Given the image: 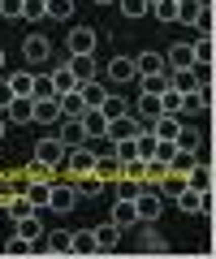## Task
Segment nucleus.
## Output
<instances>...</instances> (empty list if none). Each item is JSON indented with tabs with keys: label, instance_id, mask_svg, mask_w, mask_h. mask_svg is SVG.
<instances>
[{
	"label": "nucleus",
	"instance_id": "9d476101",
	"mask_svg": "<svg viewBox=\"0 0 216 259\" xmlns=\"http://www.w3.org/2000/svg\"><path fill=\"white\" fill-rule=\"evenodd\" d=\"M48 52H52V44H48L44 35H26V39H22V56H26V65H44Z\"/></svg>",
	"mask_w": 216,
	"mask_h": 259
},
{
	"label": "nucleus",
	"instance_id": "5fc2aeb1",
	"mask_svg": "<svg viewBox=\"0 0 216 259\" xmlns=\"http://www.w3.org/2000/svg\"><path fill=\"white\" fill-rule=\"evenodd\" d=\"M0 69H5V52H0Z\"/></svg>",
	"mask_w": 216,
	"mask_h": 259
},
{
	"label": "nucleus",
	"instance_id": "49530a36",
	"mask_svg": "<svg viewBox=\"0 0 216 259\" xmlns=\"http://www.w3.org/2000/svg\"><path fill=\"white\" fill-rule=\"evenodd\" d=\"M48 95H57L52 91V74H35V100H48Z\"/></svg>",
	"mask_w": 216,
	"mask_h": 259
},
{
	"label": "nucleus",
	"instance_id": "b1692460",
	"mask_svg": "<svg viewBox=\"0 0 216 259\" xmlns=\"http://www.w3.org/2000/svg\"><path fill=\"white\" fill-rule=\"evenodd\" d=\"M39 255H69V233H65V229L44 233V246H39Z\"/></svg>",
	"mask_w": 216,
	"mask_h": 259
},
{
	"label": "nucleus",
	"instance_id": "aec40b11",
	"mask_svg": "<svg viewBox=\"0 0 216 259\" xmlns=\"http://www.w3.org/2000/svg\"><path fill=\"white\" fill-rule=\"evenodd\" d=\"M195 65V52H190V44H173L169 56H164V69H190Z\"/></svg>",
	"mask_w": 216,
	"mask_h": 259
},
{
	"label": "nucleus",
	"instance_id": "7ed1b4c3",
	"mask_svg": "<svg viewBox=\"0 0 216 259\" xmlns=\"http://www.w3.org/2000/svg\"><path fill=\"white\" fill-rule=\"evenodd\" d=\"M91 168H95V151L87 147V143L65 151V164H61V173H65V177H87Z\"/></svg>",
	"mask_w": 216,
	"mask_h": 259
},
{
	"label": "nucleus",
	"instance_id": "79ce46f5",
	"mask_svg": "<svg viewBox=\"0 0 216 259\" xmlns=\"http://www.w3.org/2000/svg\"><path fill=\"white\" fill-rule=\"evenodd\" d=\"M48 190H52V182H30V190H26V199L35 207H48Z\"/></svg>",
	"mask_w": 216,
	"mask_h": 259
},
{
	"label": "nucleus",
	"instance_id": "cd10ccee",
	"mask_svg": "<svg viewBox=\"0 0 216 259\" xmlns=\"http://www.w3.org/2000/svg\"><path fill=\"white\" fill-rule=\"evenodd\" d=\"M57 100H61V117H82V112H87V104H82V95H78V87H74V91H69V95H57Z\"/></svg>",
	"mask_w": 216,
	"mask_h": 259
},
{
	"label": "nucleus",
	"instance_id": "4468645a",
	"mask_svg": "<svg viewBox=\"0 0 216 259\" xmlns=\"http://www.w3.org/2000/svg\"><path fill=\"white\" fill-rule=\"evenodd\" d=\"M212 177H216L212 164H207V160H199V164L186 173V186H190V190H199V194H207V190H212Z\"/></svg>",
	"mask_w": 216,
	"mask_h": 259
},
{
	"label": "nucleus",
	"instance_id": "5701e85b",
	"mask_svg": "<svg viewBox=\"0 0 216 259\" xmlns=\"http://www.w3.org/2000/svg\"><path fill=\"white\" fill-rule=\"evenodd\" d=\"M61 121H65V130H61V143H65V151H69V147H82V143H87L82 121H74V117H61Z\"/></svg>",
	"mask_w": 216,
	"mask_h": 259
},
{
	"label": "nucleus",
	"instance_id": "4c0bfd02",
	"mask_svg": "<svg viewBox=\"0 0 216 259\" xmlns=\"http://www.w3.org/2000/svg\"><path fill=\"white\" fill-rule=\"evenodd\" d=\"M199 9H203V5H199V0H178V18H173V22H186V26H195Z\"/></svg>",
	"mask_w": 216,
	"mask_h": 259
},
{
	"label": "nucleus",
	"instance_id": "a878e982",
	"mask_svg": "<svg viewBox=\"0 0 216 259\" xmlns=\"http://www.w3.org/2000/svg\"><path fill=\"white\" fill-rule=\"evenodd\" d=\"M78 95H82V104H87V108H100L108 91L100 87V78H91V82H78Z\"/></svg>",
	"mask_w": 216,
	"mask_h": 259
},
{
	"label": "nucleus",
	"instance_id": "de8ad7c7",
	"mask_svg": "<svg viewBox=\"0 0 216 259\" xmlns=\"http://www.w3.org/2000/svg\"><path fill=\"white\" fill-rule=\"evenodd\" d=\"M195 30H199V35H212V5H203V9H199V18H195Z\"/></svg>",
	"mask_w": 216,
	"mask_h": 259
},
{
	"label": "nucleus",
	"instance_id": "72a5a7b5",
	"mask_svg": "<svg viewBox=\"0 0 216 259\" xmlns=\"http://www.w3.org/2000/svg\"><path fill=\"white\" fill-rule=\"evenodd\" d=\"M199 143H203V134H199V130H190V125H182V130H178V139H173V147L199 151Z\"/></svg>",
	"mask_w": 216,
	"mask_h": 259
},
{
	"label": "nucleus",
	"instance_id": "0eeeda50",
	"mask_svg": "<svg viewBox=\"0 0 216 259\" xmlns=\"http://www.w3.org/2000/svg\"><path fill=\"white\" fill-rule=\"evenodd\" d=\"M35 125H57L61 121V100L57 95H48V100H35V112H30Z\"/></svg>",
	"mask_w": 216,
	"mask_h": 259
},
{
	"label": "nucleus",
	"instance_id": "ea45409f",
	"mask_svg": "<svg viewBox=\"0 0 216 259\" xmlns=\"http://www.w3.org/2000/svg\"><path fill=\"white\" fill-rule=\"evenodd\" d=\"M143 190V182H139V177H117V199H134V194H139Z\"/></svg>",
	"mask_w": 216,
	"mask_h": 259
},
{
	"label": "nucleus",
	"instance_id": "ddd939ff",
	"mask_svg": "<svg viewBox=\"0 0 216 259\" xmlns=\"http://www.w3.org/2000/svg\"><path fill=\"white\" fill-rule=\"evenodd\" d=\"M69 74L78 78V82H91V78H100V69H95V52H87V56H69Z\"/></svg>",
	"mask_w": 216,
	"mask_h": 259
},
{
	"label": "nucleus",
	"instance_id": "864d4df0",
	"mask_svg": "<svg viewBox=\"0 0 216 259\" xmlns=\"http://www.w3.org/2000/svg\"><path fill=\"white\" fill-rule=\"evenodd\" d=\"M0 139H5V117H0Z\"/></svg>",
	"mask_w": 216,
	"mask_h": 259
},
{
	"label": "nucleus",
	"instance_id": "a18cd8bd",
	"mask_svg": "<svg viewBox=\"0 0 216 259\" xmlns=\"http://www.w3.org/2000/svg\"><path fill=\"white\" fill-rule=\"evenodd\" d=\"M160 108H164V112H178V108H182V91L164 87V91H160Z\"/></svg>",
	"mask_w": 216,
	"mask_h": 259
},
{
	"label": "nucleus",
	"instance_id": "c9c22d12",
	"mask_svg": "<svg viewBox=\"0 0 216 259\" xmlns=\"http://www.w3.org/2000/svg\"><path fill=\"white\" fill-rule=\"evenodd\" d=\"M74 87H78V78L69 74V65H65V69H57V74H52V91H57V95H69V91H74Z\"/></svg>",
	"mask_w": 216,
	"mask_h": 259
},
{
	"label": "nucleus",
	"instance_id": "7c9ffc66",
	"mask_svg": "<svg viewBox=\"0 0 216 259\" xmlns=\"http://www.w3.org/2000/svg\"><path fill=\"white\" fill-rule=\"evenodd\" d=\"M5 212H9L13 221H22V216H30V212H35V203H30L26 194H9V203H5Z\"/></svg>",
	"mask_w": 216,
	"mask_h": 259
},
{
	"label": "nucleus",
	"instance_id": "c03bdc74",
	"mask_svg": "<svg viewBox=\"0 0 216 259\" xmlns=\"http://www.w3.org/2000/svg\"><path fill=\"white\" fill-rule=\"evenodd\" d=\"M22 18H26V22L48 18V0H26V5H22Z\"/></svg>",
	"mask_w": 216,
	"mask_h": 259
},
{
	"label": "nucleus",
	"instance_id": "2eb2a0df",
	"mask_svg": "<svg viewBox=\"0 0 216 259\" xmlns=\"http://www.w3.org/2000/svg\"><path fill=\"white\" fill-rule=\"evenodd\" d=\"M5 82H9L13 95H30V100H35V69H30V65H26V69H18V74H9Z\"/></svg>",
	"mask_w": 216,
	"mask_h": 259
},
{
	"label": "nucleus",
	"instance_id": "473e14b6",
	"mask_svg": "<svg viewBox=\"0 0 216 259\" xmlns=\"http://www.w3.org/2000/svg\"><path fill=\"white\" fill-rule=\"evenodd\" d=\"M100 112H104L108 121H113V117H121V112H130V100H121V95H104Z\"/></svg>",
	"mask_w": 216,
	"mask_h": 259
},
{
	"label": "nucleus",
	"instance_id": "8fccbe9b",
	"mask_svg": "<svg viewBox=\"0 0 216 259\" xmlns=\"http://www.w3.org/2000/svg\"><path fill=\"white\" fill-rule=\"evenodd\" d=\"M26 173H30V182H48V173H52V168H48V164H39V160H35V164H30Z\"/></svg>",
	"mask_w": 216,
	"mask_h": 259
},
{
	"label": "nucleus",
	"instance_id": "1a4fd4ad",
	"mask_svg": "<svg viewBox=\"0 0 216 259\" xmlns=\"http://www.w3.org/2000/svg\"><path fill=\"white\" fill-rule=\"evenodd\" d=\"M207 108H212V91H207V87L182 91V108L178 112H190V117H195V112H207Z\"/></svg>",
	"mask_w": 216,
	"mask_h": 259
},
{
	"label": "nucleus",
	"instance_id": "20e7f679",
	"mask_svg": "<svg viewBox=\"0 0 216 259\" xmlns=\"http://www.w3.org/2000/svg\"><path fill=\"white\" fill-rule=\"evenodd\" d=\"M95 44H100V35H95L91 26H74L65 35V52L69 56H87V52H95Z\"/></svg>",
	"mask_w": 216,
	"mask_h": 259
},
{
	"label": "nucleus",
	"instance_id": "39448f33",
	"mask_svg": "<svg viewBox=\"0 0 216 259\" xmlns=\"http://www.w3.org/2000/svg\"><path fill=\"white\" fill-rule=\"evenodd\" d=\"M35 160L57 173V168L65 164V143H61V139H39V143H35Z\"/></svg>",
	"mask_w": 216,
	"mask_h": 259
},
{
	"label": "nucleus",
	"instance_id": "58836bf2",
	"mask_svg": "<svg viewBox=\"0 0 216 259\" xmlns=\"http://www.w3.org/2000/svg\"><path fill=\"white\" fill-rule=\"evenodd\" d=\"M48 18L69 22V18H74V0H48Z\"/></svg>",
	"mask_w": 216,
	"mask_h": 259
},
{
	"label": "nucleus",
	"instance_id": "f704fd0d",
	"mask_svg": "<svg viewBox=\"0 0 216 259\" xmlns=\"http://www.w3.org/2000/svg\"><path fill=\"white\" fill-rule=\"evenodd\" d=\"M190 52H195V65H212V35H199Z\"/></svg>",
	"mask_w": 216,
	"mask_h": 259
},
{
	"label": "nucleus",
	"instance_id": "423d86ee",
	"mask_svg": "<svg viewBox=\"0 0 216 259\" xmlns=\"http://www.w3.org/2000/svg\"><path fill=\"white\" fill-rule=\"evenodd\" d=\"M48 207H52V212H74L78 207V186L74 182H65V186H52V190H48Z\"/></svg>",
	"mask_w": 216,
	"mask_h": 259
},
{
	"label": "nucleus",
	"instance_id": "a211bd4d",
	"mask_svg": "<svg viewBox=\"0 0 216 259\" xmlns=\"http://www.w3.org/2000/svg\"><path fill=\"white\" fill-rule=\"evenodd\" d=\"M108 82H134V56H113L108 61Z\"/></svg>",
	"mask_w": 216,
	"mask_h": 259
},
{
	"label": "nucleus",
	"instance_id": "f257e3e1",
	"mask_svg": "<svg viewBox=\"0 0 216 259\" xmlns=\"http://www.w3.org/2000/svg\"><path fill=\"white\" fill-rule=\"evenodd\" d=\"M164 194L160 190H151L147 182H143V190L134 194V212H139V225H151V221H160V212H164Z\"/></svg>",
	"mask_w": 216,
	"mask_h": 259
},
{
	"label": "nucleus",
	"instance_id": "f03ea898",
	"mask_svg": "<svg viewBox=\"0 0 216 259\" xmlns=\"http://www.w3.org/2000/svg\"><path fill=\"white\" fill-rule=\"evenodd\" d=\"M169 203H173V207H182L186 216H207V212H212V190L199 194V190H190V186H182V190L173 194Z\"/></svg>",
	"mask_w": 216,
	"mask_h": 259
},
{
	"label": "nucleus",
	"instance_id": "9b49d317",
	"mask_svg": "<svg viewBox=\"0 0 216 259\" xmlns=\"http://www.w3.org/2000/svg\"><path fill=\"white\" fill-rule=\"evenodd\" d=\"M151 134H156V139H164V143H173L178 139V130H182V121H178V112H160V117H151Z\"/></svg>",
	"mask_w": 216,
	"mask_h": 259
},
{
	"label": "nucleus",
	"instance_id": "6e6552de",
	"mask_svg": "<svg viewBox=\"0 0 216 259\" xmlns=\"http://www.w3.org/2000/svg\"><path fill=\"white\" fill-rule=\"evenodd\" d=\"M30 112H35V100H30V95H13V100L5 104V117H9L13 125H30Z\"/></svg>",
	"mask_w": 216,
	"mask_h": 259
},
{
	"label": "nucleus",
	"instance_id": "e433bc0d",
	"mask_svg": "<svg viewBox=\"0 0 216 259\" xmlns=\"http://www.w3.org/2000/svg\"><path fill=\"white\" fill-rule=\"evenodd\" d=\"M117 5H121V13H125L130 22H139V18H147V13H151L147 0H117Z\"/></svg>",
	"mask_w": 216,
	"mask_h": 259
},
{
	"label": "nucleus",
	"instance_id": "bb28decb",
	"mask_svg": "<svg viewBox=\"0 0 216 259\" xmlns=\"http://www.w3.org/2000/svg\"><path fill=\"white\" fill-rule=\"evenodd\" d=\"M164 87H169V69H160V74H143V78H139V91H143V95H160Z\"/></svg>",
	"mask_w": 216,
	"mask_h": 259
},
{
	"label": "nucleus",
	"instance_id": "a19ab883",
	"mask_svg": "<svg viewBox=\"0 0 216 259\" xmlns=\"http://www.w3.org/2000/svg\"><path fill=\"white\" fill-rule=\"evenodd\" d=\"M139 250H147V255H164V238H160L156 229H143V246Z\"/></svg>",
	"mask_w": 216,
	"mask_h": 259
},
{
	"label": "nucleus",
	"instance_id": "c756f323",
	"mask_svg": "<svg viewBox=\"0 0 216 259\" xmlns=\"http://www.w3.org/2000/svg\"><path fill=\"white\" fill-rule=\"evenodd\" d=\"M18 238H26V242H39V238H44V225H39V216H35V212L18 221Z\"/></svg>",
	"mask_w": 216,
	"mask_h": 259
},
{
	"label": "nucleus",
	"instance_id": "393cba45",
	"mask_svg": "<svg viewBox=\"0 0 216 259\" xmlns=\"http://www.w3.org/2000/svg\"><path fill=\"white\" fill-rule=\"evenodd\" d=\"M78 121H82V130H87V139H100L104 130H108V117H104L100 108H87V112H82V117H78Z\"/></svg>",
	"mask_w": 216,
	"mask_h": 259
},
{
	"label": "nucleus",
	"instance_id": "f8f14e48",
	"mask_svg": "<svg viewBox=\"0 0 216 259\" xmlns=\"http://www.w3.org/2000/svg\"><path fill=\"white\" fill-rule=\"evenodd\" d=\"M139 117H134V112H121V117H113L108 121V130H104V134H108V139H134V134H139Z\"/></svg>",
	"mask_w": 216,
	"mask_h": 259
},
{
	"label": "nucleus",
	"instance_id": "c85d7f7f",
	"mask_svg": "<svg viewBox=\"0 0 216 259\" xmlns=\"http://www.w3.org/2000/svg\"><path fill=\"white\" fill-rule=\"evenodd\" d=\"M134 156H139V160L156 156V134H151V130H139V134H134Z\"/></svg>",
	"mask_w": 216,
	"mask_h": 259
},
{
	"label": "nucleus",
	"instance_id": "603ef678",
	"mask_svg": "<svg viewBox=\"0 0 216 259\" xmlns=\"http://www.w3.org/2000/svg\"><path fill=\"white\" fill-rule=\"evenodd\" d=\"M95 5H117V0H95Z\"/></svg>",
	"mask_w": 216,
	"mask_h": 259
},
{
	"label": "nucleus",
	"instance_id": "f3484780",
	"mask_svg": "<svg viewBox=\"0 0 216 259\" xmlns=\"http://www.w3.org/2000/svg\"><path fill=\"white\" fill-rule=\"evenodd\" d=\"M113 225H117V229H134V225H139L134 199H117V203H113Z\"/></svg>",
	"mask_w": 216,
	"mask_h": 259
},
{
	"label": "nucleus",
	"instance_id": "412c9836",
	"mask_svg": "<svg viewBox=\"0 0 216 259\" xmlns=\"http://www.w3.org/2000/svg\"><path fill=\"white\" fill-rule=\"evenodd\" d=\"M199 164V151H186V147H173V156H169V173H182L186 177L190 168Z\"/></svg>",
	"mask_w": 216,
	"mask_h": 259
},
{
	"label": "nucleus",
	"instance_id": "2f4dec72",
	"mask_svg": "<svg viewBox=\"0 0 216 259\" xmlns=\"http://www.w3.org/2000/svg\"><path fill=\"white\" fill-rule=\"evenodd\" d=\"M5 255H9V259H26V255H35V242H26V238L13 233V238L5 242Z\"/></svg>",
	"mask_w": 216,
	"mask_h": 259
},
{
	"label": "nucleus",
	"instance_id": "4be33fe9",
	"mask_svg": "<svg viewBox=\"0 0 216 259\" xmlns=\"http://www.w3.org/2000/svg\"><path fill=\"white\" fill-rule=\"evenodd\" d=\"M117 242H121V229H117L113 221L104 225V229H95V246H100V255H113V250H117Z\"/></svg>",
	"mask_w": 216,
	"mask_h": 259
},
{
	"label": "nucleus",
	"instance_id": "3c124183",
	"mask_svg": "<svg viewBox=\"0 0 216 259\" xmlns=\"http://www.w3.org/2000/svg\"><path fill=\"white\" fill-rule=\"evenodd\" d=\"M13 100V91H9V82H5V78H0V108H5V104Z\"/></svg>",
	"mask_w": 216,
	"mask_h": 259
},
{
	"label": "nucleus",
	"instance_id": "09e8293b",
	"mask_svg": "<svg viewBox=\"0 0 216 259\" xmlns=\"http://www.w3.org/2000/svg\"><path fill=\"white\" fill-rule=\"evenodd\" d=\"M22 5L26 0H0V18H22Z\"/></svg>",
	"mask_w": 216,
	"mask_h": 259
},
{
	"label": "nucleus",
	"instance_id": "6ab92c4d",
	"mask_svg": "<svg viewBox=\"0 0 216 259\" xmlns=\"http://www.w3.org/2000/svg\"><path fill=\"white\" fill-rule=\"evenodd\" d=\"M160 69H164V52H139V56H134V78L160 74Z\"/></svg>",
	"mask_w": 216,
	"mask_h": 259
},
{
	"label": "nucleus",
	"instance_id": "dca6fc26",
	"mask_svg": "<svg viewBox=\"0 0 216 259\" xmlns=\"http://www.w3.org/2000/svg\"><path fill=\"white\" fill-rule=\"evenodd\" d=\"M69 255H100V246H95V229L69 233Z\"/></svg>",
	"mask_w": 216,
	"mask_h": 259
},
{
	"label": "nucleus",
	"instance_id": "37998d69",
	"mask_svg": "<svg viewBox=\"0 0 216 259\" xmlns=\"http://www.w3.org/2000/svg\"><path fill=\"white\" fill-rule=\"evenodd\" d=\"M151 13H156L160 22H173L178 18V0H151Z\"/></svg>",
	"mask_w": 216,
	"mask_h": 259
}]
</instances>
